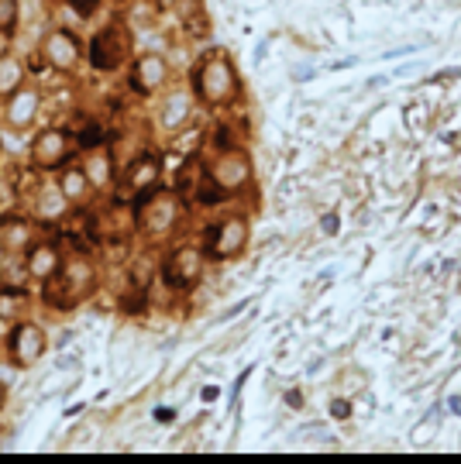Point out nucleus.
I'll return each instance as SVG.
<instances>
[{
	"label": "nucleus",
	"mask_w": 461,
	"mask_h": 464,
	"mask_svg": "<svg viewBox=\"0 0 461 464\" xmlns=\"http://www.w3.org/2000/svg\"><path fill=\"white\" fill-rule=\"evenodd\" d=\"M45 286V303L52 309H73L77 303H83L86 296H94L96 290V269L94 262H86V258H69V262H62V269L59 275H52L49 282H41Z\"/></svg>",
	"instance_id": "1"
},
{
	"label": "nucleus",
	"mask_w": 461,
	"mask_h": 464,
	"mask_svg": "<svg viewBox=\"0 0 461 464\" xmlns=\"http://www.w3.org/2000/svg\"><path fill=\"white\" fill-rule=\"evenodd\" d=\"M193 94L207 107H224L238 97V73L224 52H207L193 66Z\"/></svg>",
	"instance_id": "2"
},
{
	"label": "nucleus",
	"mask_w": 461,
	"mask_h": 464,
	"mask_svg": "<svg viewBox=\"0 0 461 464\" xmlns=\"http://www.w3.org/2000/svg\"><path fill=\"white\" fill-rule=\"evenodd\" d=\"M86 58L96 73H114L131 58V28L124 21H111L86 45Z\"/></svg>",
	"instance_id": "3"
},
{
	"label": "nucleus",
	"mask_w": 461,
	"mask_h": 464,
	"mask_svg": "<svg viewBox=\"0 0 461 464\" xmlns=\"http://www.w3.org/2000/svg\"><path fill=\"white\" fill-rule=\"evenodd\" d=\"M207 179L221 196H230L245 190L251 183V158L241 148H224V152L207 165Z\"/></svg>",
	"instance_id": "4"
},
{
	"label": "nucleus",
	"mask_w": 461,
	"mask_h": 464,
	"mask_svg": "<svg viewBox=\"0 0 461 464\" xmlns=\"http://www.w3.org/2000/svg\"><path fill=\"white\" fill-rule=\"evenodd\" d=\"M79 58H83V49H79L77 35L66 31V28L49 31L45 41H41V62L49 69H56V73H73L79 66Z\"/></svg>",
	"instance_id": "5"
},
{
	"label": "nucleus",
	"mask_w": 461,
	"mask_h": 464,
	"mask_svg": "<svg viewBox=\"0 0 461 464\" xmlns=\"http://www.w3.org/2000/svg\"><path fill=\"white\" fill-rule=\"evenodd\" d=\"M69 155H73V135L62 128H45L32 145V162H35V169H45V173L66 165Z\"/></svg>",
	"instance_id": "6"
},
{
	"label": "nucleus",
	"mask_w": 461,
	"mask_h": 464,
	"mask_svg": "<svg viewBox=\"0 0 461 464\" xmlns=\"http://www.w3.org/2000/svg\"><path fill=\"white\" fill-rule=\"evenodd\" d=\"M176 220H179V200L173 193H149L145 207L138 210V224L152 237L169 234L176 228Z\"/></svg>",
	"instance_id": "7"
},
{
	"label": "nucleus",
	"mask_w": 461,
	"mask_h": 464,
	"mask_svg": "<svg viewBox=\"0 0 461 464\" xmlns=\"http://www.w3.org/2000/svg\"><path fill=\"white\" fill-rule=\"evenodd\" d=\"M169 76H173V69H169L166 56H158V52H145V56H138L135 62H131V76H128V83H131V90H135V94L149 97V94H155V90H162V86L169 83Z\"/></svg>",
	"instance_id": "8"
},
{
	"label": "nucleus",
	"mask_w": 461,
	"mask_h": 464,
	"mask_svg": "<svg viewBox=\"0 0 461 464\" xmlns=\"http://www.w3.org/2000/svg\"><path fill=\"white\" fill-rule=\"evenodd\" d=\"M200 272H203V252L196 248V245H179L169 258H166V282L176 286V290H190L193 282L200 279Z\"/></svg>",
	"instance_id": "9"
},
{
	"label": "nucleus",
	"mask_w": 461,
	"mask_h": 464,
	"mask_svg": "<svg viewBox=\"0 0 461 464\" xmlns=\"http://www.w3.org/2000/svg\"><path fill=\"white\" fill-rule=\"evenodd\" d=\"M249 245V220L245 217H228L217 220V228L211 231V254L213 258H238Z\"/></svg>",
	"instance_id": "10"
},
{
	"label": "nucleus",
	"mask_w": 461,
	"mask_h": 464,
	"mask_svg": "<svg viewBox=\"0 0 461 464\" xmlns=\"http://www.w3.org/2000/svg\"><path fill=\"white\" fill-rule=\"evenodd\" d=\"M158 175H162V162L155 155H138L124 169V190L135 196H149L158 186Z\"/></svg>",
	"instance_id": "11"
},
{
	"label": "nucleus",
	"mask_w": 461,
	"mask_h": 464,
	"mask_svg": "<svg viewBox=\"0 0 461 464\" xmlns=\"http://www.w3.org/2000/svg\"><path fill=\"white\" fill-rule=\"evenodd\" d=\"M39 111H41V94L35 86H21L14 97H7L4 120H7V128L24 131V128H32V120L39 117Z\"/></svg>",
	"instance_id": "12"
},
{
	"label": "nucleus",
	"mask_w": 461,
	"mask_h": 464,
	"mask_svg": "<svg viewBox=\"0 0 461 464\" xmlns=\"http://www.w3.org/2000/svg\"><path fill=\"white\" fill-rule=\"evenodd\" d=\"M135 228H138V213L128 210V207H111V210L100 213V217L94 220L96 237H104V241H117V245H124Z\"/></svg>",
	"instance_id": "13"
},
{
	"label": "nucleus",
	"mask_w": 461,
	"mask_h": 464,
	"mask_svg": "<svg viewBox=\"0 0 461 464\" xmlns=\"http://www.w3.org/2000/svg\"><path fill=\"white\" fill-rule=\"evenodd\" d=\"M45 354V330L39 324H18L11 334V358L18 365H35Z\"/></svg>",
	"instance_id": "14"
},
{
	"label": "nucleus",
	"mask_w": 461,
	"mask_h": 464,
	"mask_svg": "<svg viewBox=\"0 0 461 464\" xmlns=\"http://www.w3.org/2000/svg\"><path fill=\"white\" fill-rule=\"evenodd\" d=\"M59 269H62V254H59L56 245H32L24 252V272H28V279L49 282L52 275H59Z\"/></svg>",
	"instance_id": "15"
},
{
	"label": "nucleus",
	"mask_w": 461,
	"mask_h": 464,
	"mask_svg": "<svg viewBox=\"0 0 461 464\" xmlns=\"http://www.w3.org/2000/svg\"><path fill=\"white\" fill-rule=\"evenodd\" d=\"M193 114V97L190 90H169V97L162 100V111H158V124L166 131H179Z\"/></svg>",
	"instance_id": "16"
},
{
	"label": "nucleus",
	"mask_w": 461,
	"mask_h": 464,
	"mask_svg": "<svg viewBox=\"0 0 461 464\" xmlns=\"http://www.w3.org/2000/svg\"><path fill=\"white\" fill-rule=\"evenodd\" d=\"M83 173H86L94 190H107L111 179H114V155L107 148H90L86 158H83Z\"/></svg>",
	"instance_id": "17"
},
{
	"label": "nucleus",
	"mask_w": 461,
	"mask_h": 464,
	"mask_svg": "<svg viewBox=\"0 0 461 464\" xmlns=\"http://www.w3.org/2000/svg\"><path fill=\"white\" fill-rule=\"evenodd\" d=\"M59 190L69 200V207L86 203V200L94 196V186H90V179L83 173V165H62V173H59Z\"/></svg>",
	"instance_id": "18"
},
{
	"label": "nucleus",
	"mask_w": 461,
	"mask_h": 464,
	"mask_svg": "<svg viewBox=\"0 0 461 464\" xmlns=\"http://www.w3.org/2000/svg\"><path fill=\"white\" fill-rule=\"evenodd\" d=\"M0 248L11 254H21L32 248V224L21 217H7L0 220Z\"/></svg>",
	"instance_id": "19"
},
{
	"label": "nucleus",
	"mask_w": 461,
	"mask_h": 464,
	"mask_svg": "<svg viewBox=\"0 0 461 464\" xmlns=\"http://www.w3.org/2000/svg\"><path fill=\"white\" fill-rule=\"evenodd\" d=\"M21 86H28V66L14 52L0 56V97H14Z\"/></svg>",
	"instance_id": "20"
},
{
	"label": "nucleus",
	"mask_w": 461,
	"mask_h": 464,
	"mask_svg": "<svg viewBox=\"0 0 461 464\" xmlns=\"http://www.w3.org/2000/svg\"><path fill=\"white\" fill-rule=\"evenodd\" d=\"M66 210H69V200L62 196L59 186H45V190H39V196H35V217H39V220L56 224V220L66 217Z\"/></svg>",
	"instance_id": "21"
},
{
	"label": "nucleus",
	"mask_w": 461,
	"mask_h": 464,
	"mask_svg": "<svg viewBox=\"0 0 461 464\" xmlns=\"http://www.w3.org/2000/svg\"><path fill=\"white\" fill-rule=\"evenodd\" d=\"M173 11L179 14L183 24H190L193 31H196V18H203V0H176Z\"/></svg>",
	"instance_id": "22"
},
{
	"label": "nucleus",
	"mask_w": 461,
	"mask_h": 464,
	"mask_svg": "<svg viewBox=\"0 0 461 464\" xmlns=\"http://www.w3.org/2000/svg\"><path fill=\"white\" fill-rule=\"evenodd\" d=\"M18 18H21L18 0H0V28H4V31H14Z\"/></svg>",
	"instance_id": "23"
},
{
	"label": "nucleus",
	"mask_w": 461,
	"mask_h": 464,
	"mask_svg": "<svg viewBox=\"0 0 461 464\" xmlns=\"http://www.w3.org/2000/svg\"><path fill=\"white\" fill-rule=\"evenodd\" d=\"M0 317L4 320H14V317H21V296L18 292H0Z\"/></svg>",
	"instance_id": "24"
},
{
	"label": "nucleus",
	"mask_w": 461,
	"mask_h": 464,
	"mask_svg": "<svg viewBox=\"0 0 461 464\" xmlns=\"http://www.w3.org/2000/svg\"><path fill=\"white\" fill-rule=\"evenodd\" d=\"M69 4L77 7L79 14H86V18H90V14H94V11L100 7V4H104V0H69Z\"/></svg>",
	"instance_id": "25"
},
{
	"label": "nucleus",
	"mask_w": 461,
	"mask_h": 464,
	"mask_svg": "<svg viewBox=\"0 0 461 464\" xmlns=\"http://www.w3.org/2000/svg\"><path fill=\"white\" fill-rule=\"evenodd\" d=\"M7 52H11V31L0 28V56H7Z\"/></svg>",
	"instance_id": "26"
},
{
	"label": "nucleus",
	"mask_w": 461,
	"mask_h": 464,
	"mask_svg": "<svg viewBox=\"0 0 461 464\" xmlns=\"http://www.w3.org/2000/svg\"><path fill=\"white\" fill-rule=\"evenodd\" d=\"M152 4H155V7H158V11H166V7H173L176 0H152Z\"/></svg>",
	"instance_id": "27"
},
{
	"label": "nucleus",
	"mask_w": 461,
	"mask_h": 464,
	"mask_svg": "<svg viewBox=\"0 0 461 464\" xmlns=\"http://www.w3.org/2000/svg\"><path fill=\"white\" fill-rule=\"evenodd\" d=\"M4 403H7V388H4V382H0V409H4Z\"/></svg>",
	"instance_id": "28"
}]
</instances>
